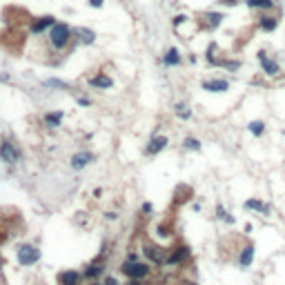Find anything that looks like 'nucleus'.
<instances>
[{"label": "nucleus", "mask_w": 285, "mask_h": 285, "mask_svg": "<svg viewBox=\"0 0 285 285\" xmlns=\"http://www.w3.org/2000/svg\"><path fill=\"white\" fill-rule=\"evenodd\" d=\"M74 38H76V31L71 29L69 25H65V22H56L52 29L47 31V40H49V45H52V49H56V52H65Z\"/></svg>", "instance_id": "f257e3e1"}, {"label": "nucleus", "mask_w": 285, "mask_h": 285, "mask_svg": "<svg viewBox=\"0 0 285 285\" xmlns=\"http://www.w3.org/2000/svg\"><path fill=\"white\" fill-rule=\"evenodd\" d=\"M38 259H40V250H36L33 245H22L18 250V263L29 267L33 263H38Z\"/></svg>", "instance_id": "f03ea898"}, {"label": "nucleus", "mask_w": 285, "mask_h": 285, "mask_svg": "<svg viewBox=\"0 0 285 285\" xmlns=\"http://www.w3.org/2000/svg\"><path fill=\"white\" fill-rule=\"evenodd\" d=\"M56 25V18L54 16H40V18H36L29 25V31L33 33V36H40V33H45V31H49L52 27Z\"/></svg>", "instance_id": "7ed1b4c3"}, {"label": "nucleus", "mask_w": 285, "mask_h": 285, "mask_svg": "<svg viewBox=\"0 0 285 285\" xmlns=\"http://www.w3.org/2000/svg\"><path fill=\"white\" fill-rule=\"evenodd\" d=\"M0 158H3L5 163H16V160H20L18 147H16L11 141H5L3 145H0Z\"/></svg>", "instance_id": "20e7f679"}, {"label": "nucleus", "mask_w": 285, "mask_h": 285, "mask_svg": "<svg viewBox=\"0 0 285 285\" xmlns=\"http://www.w3.org/2000/svg\"><path fill=\"white\" fill-rule=\"evenodd\" d=\"M123 270H125V274H130L132 278H145L149 274V267L145 265V263H136V261H130V263H125L123 265Z\"/></svg>", "instance_id": "39448f33"}, {"label": "nucleus", "mask_w": 285, "mask_h": 285, "mask_svg": "<svg viewBox=\"0 0 285 285\" xmlns=\"http://www.w3.org/2000/svg\"><path fill=\"white\" fill-rule=\"evenodd\" d=\"M259 63H261V67H263V71L267 76H276L278 71H281V67H278V63L276 60H272V58H267V54L265 52H259Z\"/></svg>", "instance_id": "423d86ee"}, {"label": "nucleus", "mask_w": 285, "mask_h": 285, "mask_svg": "<svg viewBox=\"0 0 285 285\" xmlns=\"http://www.w3.org/2000/svg\"><path fill=\"white\" fill-rule=\"evenodd\" d=\"M259 27L263 31H274L278 27V16H274V14H261L259 16Z\"/></svg>", "instance_id": "0eeeda50"}, {"label": "nucleus", "mask_w": 285, "mask_h": 285, "mask_svg": "<svg viewBox=\"0 0 285 285\" xmlns=\"http://www.w3.org/2000/svg\"><path fill=\"white\" fill-rule=\"evenodd\" d=\"M227 87H230V83L223 80V78H214V80H203V89H208V92H227Z\"/></svg>", "instance_id": "6e6552de"}, {"label": "nucleus", "mask_w": 285, "mask_h": 285, "mask_svg": "<svg viewBox=\"0 0 285 285\" xmlns=\"http://www.w3.org/2000/svg\"><path fill=\"white\" fill-rule=\"evenodd\" d=\"M74 31H76V38L83 45H94L96 43V33H94L92 29H87V27H78V29H74Z\"/></svg>", "instance_id": "1a4fd4ad"}, {"label": "nucleus", "mask_w": 285, "mask_h": 285, "mask_svg": "<svg viewBox=\"0 0 285 285\" xmlns=\"http://www.w3.org/2000/svg\"><path fill=\"white\" fill-rule=\"evenodd\" d=\"M89 85L98 87V89H109L111 85H114V80H111L107 74H96L94 78H89Z\"/></svg>", "instance_id": "9d476101"}, {"label": "nucleus", "mask_w": 285, "mask_h": 285, "mask_svg": "<svg viewBox=\"0 0 285 285\" xmlns=\"http://www.w3.org/2000/svg\"><path fill=\"white\" fill-rule=\"evenodd\" d=\"M167 136H156V138H152L149 141V145H147V154H158V152H163V149L167 147Z\"/></svg>", "instance_id": "9b49d317"}, {"label": "nucleus", "mask_w": 285, "mask_h": 285, "mask_svg": "<svg viewBox=\"0 0 285 285\" xmlns=\"http://www.w3.org/2000/svg\"><path fill=\"white\" fill-rule=\"evenodd\" d=\"M203 18H205V25H208V29H216V27H219L221 22H223V18H225V16H223L221 11H208Z\"/></svg>", "instance_id": "f8f14e48"}, {"label": "nucleus", "mask_w": 285, "mask_h": 285, "mask_svg": "<svg viewBox=\"0 0 285 285\" xmlns=\"http://www.w3.org/2000/svg\"><path fill=\"white\" fill-rule=\"evenodd\" d=\"M250 9H259V11H272L274 9V0H245Z\"/></svg>", "instance_id": "ddd939ff"}, {"label": "nucleus", "mask_w": 285, "mask_h": 285, "mask_svg": "<svg viewBox=\"0 0 285 285\" xmlns=\"http://www.w3.org/2000/svg\"><path fill=\"white\" fill-rule=\"evenodd\" d=\"M94 160V154H89V152H80V154H76L74 158H71V167H76V170H80V167H85L89 165Z\"/></svg>", "instance_id": "4468645a"}, {"label": "nucleus", "mask_w": 285, "mask_h": 285, "mask_svg": "<svg viewBox=\"0 0 285 285\" xmlns=\"http://www.w3.org/2000/svg\"><path fill=\"white\" fill-rule=\"evenodd\" d=\"M58 281H60V285H78L80 283V274L74 272V270H67V272H63V274L58 276Z\"/></svg>", "instance_id": "2eb2a0df"}, {"label": "nucleus", "mask_w": 285, "mask_h": 285, "mask_svg": "<svg viewBox=\"0 0 285 285\" xmlns=\"http://www.w3.org/2000/svg\"><path fill=\"white\" fill-rule=\"evenodd\" d=\"M165 65H170V67H176L178 63H181V56H178V49L176 47H172V49H167L165 52Z\"/></svg>", "instance_id": "dca6fc26"}, {"label": "nucleus", "mask_w": 285, "mask_h": 285, "mask_svg": "<svg viewBox=\"0 0 285 285\" xmlns=\"http://www.w3.org/2000/svg\"><path fill=\"white\" fill-rule=\"evenodd\" d=\"M252 259H254V248L252 245H248V248H243L241 256H238V263H241L243 267H248L250 263H252Z\"/></svg>", "instance_id": "f3484780"}, {"label": "nucleus", "mask_w": 285, "mask_h": 285, "mask_svg": "<svg viewBox=\"0 0 285 285\" xmlns=\"http://www.w3.org/2000/svg\"><path fill=\"white\" fill-rule=\"evenodd\" d=\"M187 256H189V250H187V248H176V252L172 254L170 259H167V263H170V265H174V263H181L183 259H187Z\"/></svg>", "instance_id": "a211bd4d"}, {"label": "nucleus", "mask_w": 285, "mask_h": 285, "mask_svg": "<svg viewBox=\"0 0 285 285\" xmlns=\"http://www.w3.org/2000/svg\"><path fill=\"white\" fill-rule=\"evenodd\" d=\"M45 123L49 127H58L63 123V111H52V114H45Z\"/></svg>", "instance_id": "6ab92c4d"}, {"label": "nucleus", "mask_w": 285, "mask_h": 285, "mask_svg": "<svg viewBox=\"0 0 285 285\" xmlns=\"http://www.w3.org/2000/svg\"><path fill=\"white\" fill-rule=\"evenodd\" d=\"M145 254H147L149 259H154L156 263H160V261H163V256H160V248H156V245H149V248L145 250Z\"/></svg>", "instance_id": "aec40b11"}, {"label": "nucleus", "mask_w": 285, "mask_h": 285, "mask_svg": "<svg viewBox=\"0 0 285 285\" xmlns=\"http://www.w3.org/2000/svg\"><path fill=\"white\" fill-rule=\"evenodd\" d=\"M250 132H252L254 136H261V134L265 132V123L263 120H252L250 123Z\"/></svg>", "instance_id": "412c9836"}, {"label": "nucleus", "mask_w": 285, "mask_h": 285, "mask_svg": "<svg viewBox=\"0 0 285 285\" xmlns=\"http://www.w3.org/2000/svg\"><path fill=\"white\" fill-rule=\"evenodd\" d=\"M245 208H248V210H256V212H267L265 205L261 203V200H256V198H250L248 203H245Z\"/></svg>", "instance_id": "4be33fe9"}, {"label": "nucleus", "mask_w": 285, "mask_h": 285, "mask_svg": "<svg viewBox=\"0 0 285 285\" xmlns=\"http://www.w3.org/2000/svg\"><path fill=\"white\" fill-rule=\"evenodd\" d=\"M176 116H178V118H183V120H187L189 118V116H192V111H189V109H185V105H176Z\"/></svg>", "instance_id": "5701e85b"}, {"label": "nucleus", "mask_w": 285, "mask_h": 285, "mask_svg": "<svg viewBox=\"0 0 285 285\" xmlns=\"http://www.w3.org/2000/svg\"><path fill=\"white\" fill-rule=\"evenodd\" d=\"M47 85H49V87H58V89H69V85H67V83H63V80H58V78H49Z\"/></svg>", "instance_id": "b1692460"}, {"label": "nucleus", "mask_w": 285, "mask_h": 285, "mask_svg": "<svg viewBox=\"0 0 285 285\" xmlns=\"http://www.w3.org/2000/svg\"><path fill=\"white\" fill-rule=\"evenodd\" d=\"M185 147H187V149H194V152H198V149H200V143L196 141V138L189 136V138H185Z\"/></svg>", "instance_id": "393cba45"}, {"label": "nucleus", "mask_w": 285, "mask_h": 285, "mask_svg": "<svg viewBox=\"0 0 285 285\" xmlns=\"http://www.w3.org/2000/svg\"><path fill=\"white\" fill-rule=\"evenodd\" d=\"M183 22H187V16H185V14H178L176 18H174V22H172V25H174V29H178V27H181Z\"/></svg>", "instance_id": "a878e982"}, {"label": "nucleus", "mask_w": 285, "mask_h": 285, "mask_svg": "<svg viewBox=\"0 0 285 285\" xmlns=\"http://www.w3.org/2000/svg\"><path fill=\"white\" fill-rule=\"evenodd\" d=\"M100 270H103V267H96V265H92V267H89V270H87V276H96Z\"/></svg>", "instance_id": "bb28decb"}, {"label": "nucleus", "mask_w": 285, "mask_h": 285, "mask_svg": "<svg viewBox=\"0 0 285 285\" xmlns=\"http://www.w3.org/2000/svg\"><path fill=\"white\" fill-rule=\"evenodd\" d=\"M89 7H94V9H100V7H103V0H89Z\"/></svg>", "instance_id": "cd10ccee"}, {"label": "nucleus", "mask_w": 285, "mask_h": 285, "mask_svg": "<svg viewBox=\"0 0 285 285\" xmlns=\"http://www.w3.org/2000/svg\"><path fill=\"white\" fill-rule=\"evenodd\" d=\"M143 212H152V203H145L143 205Z\"/></svg>", "instance_id": "c85d7f7f"}, {"label": "nucleus", "mask_w": 285, "mask_h": 285, "mask_svg": "<svg viewBox=\"0 0 285 285\" xmlns=\"http://www.w3.org/2000/svg\"><path fill=\"white\" fill-rule=\"evenodd\" d=\"M78 105H89V98H78Z\"/></svg>", "instance_id": "c756f323"}, {"label": "nucleus", "mask_w": 285, "mask_h": 285, "mask_svg": "<svg viewBox=\"0 0 285 285\" xmlns=\"http://www.w3.org/2000/svg\"><path fill=\"white\" fill-rule=\"evenodd\" d=\"M105 285H118V281H116V278H107V283Z\"/></svg>", "instance_id": "7c9ffc66"}, {"label": "nucleus", "mask_w": 285, "mask_h": 285, "mask_svg": "<svg viewBox=\"0 0 285 285\" xmlns=\"http://www.w3.org/2000/svg\"><path fill=\"white\" fill-rule=\"evenodd\" d=\"M221 3H225V5H236V0H221Z\"/></svg>", "instance_id": "2f4dec72"}, {"label": "nucleus", "mask_w": 285, "mask_h": 285, "mask_svg": "<svg viewBox=\"0 0 285 285\" xmlns=\"http://www.w3.org/2000/svg\"><path fill=\"white\" fill-rule=\"evenodd\" d=\"M130 285H138V281H136V278H134V281H132V283H130Z\"/></svg>", "instance_id": "473e14b6"}]
</instances>
